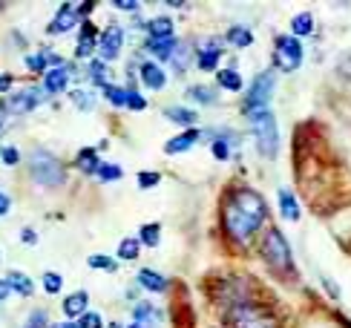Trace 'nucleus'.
<instances>
[{
  "mask_svg": "<svg viewBox=\"0 0 351 328\" xmlns=\"http://www.w3.org/2000/svg\"><path fill=\"white\" fill-rule=\"evenodd\" d=\"M127 328H141V325H136V323H130V325H127Z\"/></svg>",
  "mask_w": 351,
  "mask_h": 328,
  "instance_id": "52",
  "label": "nucleus"
},
{
  "mask_svg": "<svg viewBox=\"0 0 351 328\" xmlns=\"http://www.w3.org/2000/svg\"><path fill=\"white\" fill-rule=\"evenodd\" d=\"M199 139H202V132H199V130H184V132H179V136L170 139V141L165 144V153H167V156L184 153V150H190V147H193Z\"/></svg>",
  "mask_w": 351,
  "mask_h": 328,
  "instance_id": "14",
  "label": "nucleus"
},
{
  "mask_svg": "<svg viewBox=\"0 0 351 328\" xmlns=\"http://www.w3.org/2000/svg\"><path fill=\"white\" fill-rule=\"evenodd\" d=\"M138 285L153 291V294H165L167 291V279L158 271H153V268H141L138 271Z\"/></svg>",
  "mask_w": 351,
  "mask_h": 328,
  "instance_id": "16",
  "label": "nucleus"
},
{
  "mask_svg": "<svg viewBox=\"0 0 351 328\" xmlns=\"http://www.w3.org/2000/svg\"><path fill=\"white\" fill-rule=\"evenodd\" d=\"M247 124H251L254 130V139H256V147H259V153L265 156V159H274L276 150H280V130H276V118L268 110H254V113H247Z\"/></svg>",
  "mask_w": 351,
  "mask_h": 328,
  "instance_id": "3",
  "label": "nucleus"
},
{
  "mask_svg": "<svg viewBox=\"0 0 351 328\" xmlns=\"http://www.w3.org/2000/svg\"><path fill=\"white\" fill-rule=\"evenodd\" d=\"M6 285H9V291L21 294V296H32V291H35L32 279H29L23 271H9L6 274Z\"/></svg>",
  "mask_w": 351,
  "mask_h": 328,
  "instance_id": "19",
  "label": "nucleus"
},
{
  "mask_svg": "<svg viewBox=\"0 0 351 328\" xmlns=\"http://www.w3.org/2000/svg\"><path fill=\"white\" fill-rule=\"evenodd\" d=\"M291 32H294V38H305L314 32V14L311 12H300L291 18Z\"/></svg>",
  "mask_w": 351,
  "mask_h": 328,
  "instance_id": "22",
  "label": "nucleus"
},
{
  "mask_svg": "<svg viewBox=\"0 0 351 328\" xmlns=\"http://www.w3.org/2000/svg\"><path fill=\"white\" fill-rule=\"evenodd\" d=\"M75 23H81L78 9L72 3H64L61 9H58L55 18H52V23L47 26V32L49 35H64V32H69V29H75Z\"/></svg>",
  "mask_w": 351,
  "mask_h": 328,
  "instance_id": "10",
  "label": "nucleus"
},
{
  "mask_svg": "<svg viewBox=\"0 0 351 328\" xmlns=\"http://www.w3.org/2000/svg\"><path fill=\"white\" fill-rule=\"evenodd\" d=\"M225 40L230 43V47H237V49H245V47H251L254 43V32L247 26H230L228 32H225Z\"/></svg>",
  "mask_w": 351,
  "mask_h": 328,
  "instance_id": "20",
  "label": "nucleus"
},
{
  "mask_svg": "<svg viewBox=\"0 0 351 328\" xmlns=\"http://www.w3.org/2000/svg\"><path fill=\"white\" fill-rule=\"evenodd\" d=\"M78 328H104V320L95 311H86V314L78 320Z\"/></svg>",
  "mask_w": 351,
  "mask_h": 328,
  "instance_id": "40",
  "label": "nucleus"
},
{
  "mask_svg": "<svg viewBox=\"0 0 351 328\" xmlns=\"http://www.w3.org/2000/svg\"><path fill=\"white\" fill-rule=\"evenodd\" d=\"M23 64L29 72H35V75H47L49 72V61H47V52H38V55H26Z\"/></svg>",
  "mask_w": 351,
  "mask_h": 328,
  "instance_id": "29",
  "label": "nucleus"
},
{
  "mask_svg": "<svg viewBox=\"0 0 351 328\" xmlns=\"http://www.w3.org/2000/svg\"><path fill=\"white\" fill-rule=\"evenodd\" d=\"M112 6L121 9V12H136V9H138L136 0H112Z\"/></svg>",
  "mask_w": 351,
  "mask_h": 328,
  "instance_id": "46",
  "label": "nucleus"
},
{
  "mask_svg": "<svg viewBox=\"0 0 351 328\" xmlns=\"http://www.w3.org/2000/svg\"><path fill=\"white\" fill-rule=\"evenodd\" d=\"M86 262H90V268H98V271H115V259L104 257V253H93Z\"/></svg>",
  "mask_w": 351,
  "mask_h": 328,
  "instance_id": "38",
  "label": "nucleus"
},
{
  "mask_svg": "<svg viewBox=\"0 0 351 328\" xmlns=\"http://www.w3.org/2000/svg\"><path fill=\"white\" fill-rule=\"evenodd\" d=\"M95 49H98V38H78L75 58H90Z\"/></svg>",
  "mask_w": 351,
  "mask_h": 328,
  "instance_id": "37",
  "label": "nucleus"
},
{
  "mask_svg": "<svg viewBox=\"0 0 351 328\" xmlns=\"http://www.w3.org/2000/svg\"><path fill=\"white\" fill-rule=\"evenodd\" d=\"M75 164H78V170H84L86 176H95L98 167H101L98 150H93V147H84V150L78 153V159H75Z\"/></svg>",
  "mask_w": 351,
  "mask_h": 328,
  "instance_id": "21",
  "label": "nucleus"
},
{
  "mask_svg": "<svg viewBox=\"0 0 351 328\" xmlns=\"http://www.w3.org/2000/svg\"><path fill=\"white\" fill-rule=\"evenodd\" d=\"M265 199L251 187H237L225 196V211H222V225L230 242L247 245L256 236V231L265 222Z\"/></svg>",
  "mask_w": 351,
  "mask_h": 328,
  "instance_id": "1",
  "label": "nucleus"
},
{
  "mask_svg": "<svg viewBox=\"0 0 351 328\" xmlns=\"http://www.w3.org/2000/svg\"><path fill=\"white\" fill-rule=\"evenodd\" d=\"M86 303H90V294L86 291H75V294H69L66 300H64V314L66 317H84L86 314Z\"/></svg>",
  "mask_w": 351,
  "mask_h": 328,
  "instance_id": "18",
  "label": "nucleus"
},
{
  "mask_svg": "<svg viewBox=\"0 0 351 328\" xmlns=\"http://www.w3.org/2000/svg\"><path fill=\"white\" fill-rule=\"evenodd\" d=\"M216 81H219V86H222V89H228V93H239V89H242V78H239L237 69H219Z\"/></svg>",
  "mask_w": 351,
  "mask_h": 328,
  "instance_id": "24",
  "label": "nucleus"
},
{
  "mask_svg": "<svg viewBox=\"0 0 351 328\" xmlns=\"http://www.w3.org/2000/svg\"><path fill=\"white\" fill-rule=\"evenodd\" d=\"M101 182H119L121 178V167H115V164H104L101 161V167H98V173H95Z\"/></svg>",
  "mask_w": 351,
  "mask_h": 328,
  "instance_id": "36",
  "label": "nucleus"
},
{
  "mask_svg": "<svg viewBox=\"0 0 351 328\" xmlns=\"http://www.w3.org/2000/svg\"><path fill=\"white\" fill-rule=\"evenodd\" d=\"M187 95H190V101H199V104H216V93L210 86H190Z\"/></svg>",
  "mask_w": 351,
  "mask_h": 328,
  "instance_id": "33",
  "label": "nucleus"
},
{
  "mask_svg": "<svg viewBox=\"0 0 351 328\" xmlns=\"http://www.w3.org/2000/svg\"><path fill=\"white\" fill-rule=\"evenodd\" d=\"M127 107L133 110V113H141L144 107H147V101H144V98H141V95L136 93L133 86H130V93H127Z\"/></svg>",
  "mask_w": 351,
  "mask_h": 328,
  "instance_id": "41",
  "label": "nucleus"
},
{
  "mask_svg": "<svg viewBox=\"0 0 351 328\" xmlns=\"http://www.w3.org/2000/svg\"><path fill=\"white\" fill-rule=\"evenodd\" d=\"M280 207H282L285 219H291V222L300 219V204H297V199H294V193L291 190H280Z\"/></svg>",
  "mask_w": 351,
  "mask_h": 328,
  "instance_id": "25",
  "label": "nucleus"
},
{
  "mask_svg": "<svg viewBox=\"0 0 351 328\" xmlns=\"http://www.w3.org/2000/svg\"><path fill=\"white\" fill-rule=\"evenodd\" d=\"M158 239H162V228H158L156 222H153V225H141V233H138V242H141V245L156 248Z\"/></svg>",
  "mask_w": 351,
  "mask_h": 328,
  "instance_id": "30",
  "label": "nucleus"
},
{
  "mask_svg": "<svg viewBox=\"0 0 351 328\" xmlns=\"http://www.w3.org/2000/svg\"><path fill=\"white\" fill-rule=\"evenodd\" d=\"M72 101H75V107L78 110H86V113H90L93 107H95V95L90 93V89H72Z\"/></svg>",
  "mask_w": 351,
  "mask_h": 328,
  "instance_id": "32",
  "label": "nucleus"
},
{
  "mask_svg": "<svg viewBox=\"0 0 351 328\" xmlns=\"http://www.w3.org/2000/svg\"><path fill=\"white\" fill-rule=\"evenodd\" d=\"M26 328H47V311H32Z\"/></svg>",
  "mask_w": 351,
  "mask_h": 328,
  "instance_id": "44",
  "label": "nucleus"
},
{
  "mask_svg": "<svg viewBox=\"0 0 351 328\" xmlns=\"http://www.w3.org/2000/svg\"><path fill=\"white\" fill-rule=\"evenodd\" d=\"M210 150H213V156H216L219 161H228V156H230V147H228V141H225V139H216Z\"/></svg>",
  "mask_w": 351,
  "mask_h": 328,
  "instance_id": "43",
  "label": "nucleus"
},
{
  "mask_svg": "<svg viewBox=\"0 0 351 328\" xmlns=\"http://www.w3.org/2000/svg\"><path fill=\"white\" fill-rule=\"evenodd\" d=\"M12 211V199L6 196V193H0V216H6Z\"/></svg>",
  "mask_w": 351,
  "mask_h": 328,
  "instance_id": "48",
  "label": "nucleus"
},
{
  "mask_svg": "<svg viewBox=\"0 0 351 328\" xmlns=\"http://www.w3.org/2000/svg\"><path fill=\"white\" fill-rule=\"evenodd\" d=\"M138 78H141V84L147 86V89H165V84H167L165 69L158 67V64H153V61H144L138 67Z\"/></svg>",
  "mask_w": 351,
  "mask_h": 328,
  "instance_id": "12",
  "label": "nucleus"
},
{
  "mask_svg": "<svg viewBox=\"0 0 351 328\" xmlns=\"http://www.w3.org/2000/svg\"><path fill=\"white\" fill-rule=\"evenodd\" d=\"M21 242H23V245H38V233H35L32 228H23V231H21Z\"/></svg>",
  "mask_w": 351,
  "mask_h": 328,
  "instance_id": "45",
  "label": "nucleus"
},
{
  "mask_svg": "<svg viewBox=\"0 0 351 328\" xmlns=\"http://www.w3.org/2000/svg\"><path fill=\"white\" fill-rule=\"evenodd\" d=\"M262 259L280 277H294V257H291V245L280 228H268L262 236Z\"/></svg>",
  "mask_w": 351,
  "mask_h": 328,
  "instance_id": "2",
  "label": "nucleus"
},
{
  "mask_svg": "<svg viewBox=\"0 0 351 328\" xmlns=\"http://www.w3.org/2000/svg\"><path fill=\"white\" fill-rule=\"evenodd\" d=\"M12 84H14V75H12V72H3V75H0V95L9 93Z\"/></svg>",
  "mask_w": 351,
  "mask_h": 328,
  "instance_id": "47",
  "label": "nucleus"
},
{
  "mask_svg": "<svg viewBox=\"0 0 351 328\" xmlns=\"http://www.w3.org/2000/svg\"><path fill=\"white\" fill-rule=\"evenodd\" d=\"M271 95H274V75L271 72H259V75L251 81V86H247V95H245V104H242L245 115L254 113V110H268Z\"/></svg>",
  "mask_w": 351,
  "mask_h": 328,
  "instance_id": "6",
  "label": "nucleus"
},
{
  "mask_svg": "<svg viewBox=\"0 0 351 328\" xmlns=\"http://www.w3.org/2000/svg\"><path fill=\"white\" fill-rule=\"evenodd\" d=\"M29 176L35 178L40 187H61L64 185V164L58 161L49 150H32L26 156Z\"/></svg>",
  "mask_w": 351,
  "mask_h": 328,
  "instance_id": "4",
  "label": "nucleus"
},
{
  "mask_svg": "<svg viewBox=\"0 0 351 328\" xmlns=\"http://www.w3.org/2000/svg\"><path fill=\"white\" fill-rule=\"evenodd\" d=\"M23 328H26V325H23Z\"/></svg>",
  "mask_w": 351,
  "mask_h": 328,
  "instance_id": "53",
  "label": "nucleus"
},
{
  "mask_svg": "<svg viewBox=\"0 0 351 328\" xmlns=\"http://www.w3.org/2000/svg\"><path fill=\"white\" fill-rule=\"evenodd\" d=\"M230 325L233 328H280L265 308L251 305V303H239L230 311Z\"/></svg>",
  "mask_w": 351,
  "mask_h": 328,
  "instance_id": "5",
  "label": "nucleus"
},
{
  "mask_svg": "<svg viewBox=\"0 0 351 328\" xmlns=\"http://www.w3.org/2000/svg\"><path fill=\"white\" fill-rule=\"evenodd\" d=\"M49 328H78V323H55V325H49Z\"/></svg>",
  "mask_w": 351,
  "mask_h": 328,
  "instance_id": "51",
  "label": "nucleus"
},
{
  "mask_svg": "<svg viewBox=\"0 0 351 328\" xmlns=\"http://www.w3.org/2000/svg\"><path fill=\"white\" fill-rule=\"evenodd\" d=\"M0 161H3L6 167H18V164H21V150H18V147H12V144L0 147Z\"/></svg>",
  "mask_w": 351,
  "mask_h": 328,
  "instance_id": "35",
  "label": "nucleus"
},
{
  "mask_svg": "<svg viewBox=\"0 0 351 328\" xmlns=\"http://www.w3.org/2000/svg\"><path fill=\"white\" fill-rule=\"evenodd\" d=\"M165 115L170 118L173 124H184V127H190V130H193V124L199 121V115H196L193 110H187V107H167Z\"/></svg>",
  "mask_w": 351,
  "mask_h": 328,
  "instance_id": "23",
  "label": "nucleus"
},
{
  "mask_svg": "<svg viewBox=\"0 0 351 328\" xmlns=\"http://www.w3.org/2000/svg\"><path fill=\"white\" fill-rule=\"evenodd\" d=\"M121 47H124V29L121 26H107L104 32L98 35V52H101V61L110 64L115 58L121 55Z\"/></svg>",
  "mask_w": 351,
  "mask_h": 328,
  "instance_id": "8",
  "label": "nucleus"
},
{
  "mask_svg": "<svg viewBox=\"0 0 351 328\" xmlns=\"http://www.w3.org/2000/svg\"><path fill=\"white\" fill-rule=\"evenodd\" d=\"M219 58H222V47H219V40H208V47L196 52V67L202 72H213L219 67Z\"/></svg>",
  "mask_w": 351,
  "mask_h": 328,
  "instance_id": "13",
  "label": "nucleus"
},
{
  "mask_svg": "<svg viewBox=\"0 0 351 328\" xmlns=\"http://www.w3.org/2000/svg\"><path fill=\"white\" fill-rule=\"evenodd\" d=\"M170 61H173V69L179 72V75H184L187 67H190V47H187L184 40H179V47H176V52H173Z\"/></svg>",
  "mask_w": 351,
  "mask_h": 328,
  "instance_id": "28",
  "label": "nucleus"
},
{
  "mask_svg": "<svg viewBox=\"0 0 351 328\" xmlns=\"http://www.w3.org/2000/svg\"><path fill=\"white\" fill-rule=\"evenodd\" d=\"M158 320H162V314H158V308H156L153 303H138V305L133 308V323L141 325V328H150V325H156Z\"/></svg>",
  "mask_w": 351,
  "mask_h": 328,
  "instance_id": "17",
  "label": "nucleus"
},
{
  "mask_svg": "<svg viewBox=\"0 0 351 328\" xmlns=\"http://www.w3.org/2000/svg\"><path fill=\"white\" fill-rule=\"evenodd\" d=\"M274 64L282 72H294L302 64V43L294 35H280L274 47Z\"/></svg>",
  "mask_w": 351,
  "mask_h": 328,
  "instance_id": "7",
  "label": "nucleus"
},
{
  "mask_svg": "<svg viewBox=\"0 0 351 328\" xmlns=\"http://www.w3.org/2000/svg\"><path fill=\"white\" fill-rule=\"evenodd\" d=\"M9 294H12V291H9V285H6V279L0 277V303H6V300H9Z\"/></svg>",
  "mask_w": 351,
  "mask_h": 328,
  "instance_id": "50",
  "label": "nucleus"
},
{
  "mask_svg": "<svg viewBox=\"0 0 351 328\" xmlns=\"http://www.w3.org/2000/svg\"><path fill=\"white\" fill-rule=\"evenodd\" d=\"M176 47H179L176 38H147V43H144V49H147L150 55H156V58H162V61L173 58Z\"/></svg>",
  "mask_w": 351,
  "mask_h": 328,
  "instance_id": "15",
  "label": "nucleus"
},
{
  "mask_svg": "<svg viewBox=\"0 0 351 328\" xmlns=\"http://www.w3.org/2000/svg\"><path fill=\"white\" fill-rule=\"evenodd\" d=\"M101 89H104V98L112 104V107H127V93H130V89H124L119 84H110V81Z\"/></svg>",
  "mask_w": 351,
  "mask_h": 328,
  "instance_id": "27",
  "label": "nucleus"
},
{
  "mask_svg": "<svg viewBox=\"0 0 351 328\" xmlns=\"http://www.w3.org/2000/svg\"><path fill=\"white\" fill-rule=\"evenodd\" d=\"M147 32H150V38H173V21L170 18H153V21H147Z\"/></svg>",
  "mask_w": 351,
  "mask_h": 328,
  "instance_id": "26",
  "label": "nucleus"
},
{
  "mask_svg": "<svg viewBox=\"0 0 351 328\" xmlns=\"http://www.w3.org/2000/svg\"><path fill=\"white\" fill-rule=\"evenodd\" d=\"M43 98H47V93H43V89H38V86H26V89L14 93V95L6 101V107H9L12 113L23 115V113H32L35 107H40Z\"/></svg>",
  "mask_w": 351,
  "mask_h": 328,
  "instance_id": "9",
  "label": "nucleus"
},
{
  "mask_svg": "<svg viewBox=\"0 0 351 328\" xmlns=\"http://www.w3.org/2000/svg\"><path fill=\"white\" fill-rule=\"evenodd\" d=\"M158 182H162V176H158V173H150V170H144V173H138V187H144V190H150V187H156Z\"/></svg>",
  "mask_w": 351,
  "mask_h": 328,
  "instance_id": "42",
  "label": "nucleus"
},
{
  "mask_svg": "<svg viewBox=\"0 0 351 328\" xmlns=\"http://www.w3.org/2000/svg\"><path fill=\"white\" fill-rule=\"evenodd\" d=\"M69 67L64 64V67H52L47 75H43V93L47 95H61V93H66V84H69Z\"/></svg>",
  "mask_w": 351,
  "mask_h": 328,
  "instance_id": "11",
  "label": "nucleus"
},
{
  "mask_svg": "<svg viewBox=\"0 0 351 328\" xmlns=\"http://www.w3.org/2000/svg\"><path fill=\"white\" fill-rule=\"evenodd\" d=\"M337 69L343 72V75H351V55H343V61L337 64Z\"/></svg>",
  "mask_w": 351,
  "mask_h": 328,
  "instance_id": "49",
  "label": "nucleus"
},
{
  "mask_svg": "<svg viewBox=\"0 0 351 328\" xmlns=\"http://www.w3.org/2000/svg\"><path fill=\"white\" fill-rule=\"evenodd\" d=\"M61 288H64V277L61 274H58V271H47V274H43V291H47V294H61Z\"/></svg>",
  "mask_w": 351,
  "mask_h": 328,
  "instance_id": "34",
  "label": "nucleus"
},
{
  "mask_svg": "<svg viewBox=\"0 0 351 328\" xmlns=\"http://www.w3.org/2000/svg\"><path fill=\"white\" fill-rule=\"evenodd\" d=\"M104 69H107V64L101 61V58H98V61H90V78H93L95 84H101V86L107 84V78H104Z\"/></svg>",
  "mask_w": 351,
  "mask_h": 328,
  "instance_id": "39",
  "label": "nucleus"
},
{
  "mask_svg": "<svg viewBox=\"0 0 351 328\" xmlns=\"http://www.w3.org/2000/svg\"><path fill=\"white\" fill-rule=\"evenodd\" d=\"M138 250H141L138 236H127V239H121V245H119V259H136Z\"/></svg>",
  "mask_w": 351,
  "mask_h": 328,
  "instance_id": "31",
  "label": "nucleus"
}]
</instances>
